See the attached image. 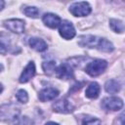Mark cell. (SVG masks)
I'll list each match as a JSON object with an SVG mask.
<instances>
[{"mask_svg":"<svg viewBox=\"0 0 125 125\" xmlns=\"http://www.w3.org/2000/svg\"><path fill=\"white\" fill-rule=\"evenodd\" d=\"M78 45L86 48H95L106 53L114 50V46L110 41L95 35H81L78 39Z\"/></svg>","mask_w":125,"mask_h":125,"instance_id":"1","label":"cell"},{"mask_svg":"<svg viewBox=\"0 0 125 125\" xmlns=\"http://www.w3.org/2000/svg\"><path fill=\"white\" fill-rule=\"evenodd\" d=\"M106 67H107L106 61L101 60V59H97V60H94V61L90 62L86 65L85 71L90 76H98V75L102 74L105 70Z\"/></svg>","mask_w":125,"mask_h":125,"instance_id":"2","label":"cell"},{"mask_svg":"<svg viewBox=\"0 0 125 125\" xmlns=\"http://www.w3.org/2000/svg\"><path fill=\"white\" fill-rule=\"evenodd\" d=\"M92 11L91 6L88 2H75L70 5L69 12L74 17H85L88 16Z\"/></svg>","mask_w":125,"mask_h":125,"instance_id":"3","label":"cell"},{"mask_svg":"<svg viewBox=\"0 0 125 125\" xmlns=\"http://www.w3.org/2000/svg\"><path fill=\"white\" fill-rule=\"evenodd\" d=\"M101 104L105 110L117 111L123 107V101L118 97H107L102 101Z\"/></svg>","mask_w":125,"mask_h":125,"instance_id":"4","label":"cell"},{"mask_svg":"<svg viewBox=\"0 0 125 125\" xmlns=\"http://www.w3.org/2000/svg\"><path fill=\"white\" fill-rule=\"evenodd\" d=\"M59 33L63 39L69 40L75 36L76 31L73 24L69 21H62L59 25Z\"/></svg>","mask_w":125,"mask_h":125,"instance_id":"5","label":"cell"},{"mask_svg":"<svg viewBox=\"0 0 125 125\" xmlns=\"http://www.w3.org/2000/svg\"><path fill=\"white\" fill-rule=\"evenodd\" d=\"M20 113V109L17 105L9 104V105H3L0 108V119L10 120V119H17L18 115Z\"/></svg>","mask_w":125,"mask_h":125,"instance_id":"6","label":"cell"},{"mask_svg":"<svg viewBox=\"0 0 125 125\" xmlns=\"http://www.w3.org/2000/svg\"><path fill=\"white\" fill-rule=\"evenodd\" d=\"M5 27L17 34L22 33L24 31V21L20 19H10L4 21Z\"/></svg>","mask_w":125,"mask_h":125,"instance_id":"7","label":"cell"},{"mask_svg":"<svg viewBox=\"0 0 125 125\" xmlns=\"http://www.w3.org/2000/svg\"><path fill=\"white\" fill-rule=\"evenodd\" d=\"M74 109L73 104L66 99H61L53 104V110L60 113H70Z\"/></svg>","mask_w":125,"mask_h":125,"instance_id":"8","label":"cell"},{"mask_svg":"<svg viewBox=\"0 0 125 125\" xmlns=\"http://www.w3.org/2000/svg\"><path fill=\"white\" fill-rule=\"evenodd\" d=\"M56 76L60 79L68 80L73 77V70L72 67L67 63H62L56 68Z\"/></svg>","mask_w":125,"mask_h":125,"instance_id":"9","label":"cell"},{"mask_svg":"<svg viewBox=\"0 0 125 125\" xmlns=\"http://www.w3.org/2000/svg\"><path fill=\"white\" fill-rule=\"evenodd\" d=\"M42 21L44 22V24L50 28H57L60 23L62 22L61 18L53 13H46L43 15L42 17Z\"/></svg>","mask_w":125,"mask_h":125,"instance_id":"10","label":"cell"},{"mask_svg":"<svg viewBox=\"0 0 125 125\" xmlns=\"http://www.w3.org/2000/svg\"><path fill=\"white\" fill-rule=\"evenodd\" d=\"M58 96H59V91L56 88H53V87L44 88L38 94V98H39V100L41 102L52 101V100L56 99Z\"/></svg>","mask_w":125,"mask_h":125,"instance_id":"11","label":"cell"},{"mask_svg":"<svg viewBox=\"0 0 125 125\" xmlns=\"http://www.w3.org/2000/svg\"><path fill=\"white\" fill-rule=\"evenodd\" d=\"M34 74H35V64L33 62H29L26 64V66L23 68L19 81L21 83H26L34 76Z\"/></svg>","mask_w":125,"mask_h":125,"instance_id":"12","label":"cell"},{"mask_svg":"<svg viewBox=\"0 0 125 125\" xmlns=\"http://www.w3.org/2000/svg\"><path fill=\"white\" fill-rule=\"evenodd\" d=\"M29 46L34 49L35 51L37 52H43L45 50H47L48 46H47V43L41 39V38H37V37H32L29 39Z\"/></svg>","mask_w":125,"mask_h":125,"instance_id":"13","label":"cell"},{"mask_svg":"<svg viewBox=\"0 0 125 125\" xmlns=\"http://www.w3.org/2000/svg\"><path fill=\"white\" fill-rule=\"evenodd\" d=\"M100 90H101L100 85L97 82H92L86 88L85 96L89 99H96V98H98V96L100 94Z\"/></svg>","mask_w":125,"mask_h":125,"instance_id":"14","label":"cell"},{"mask_svg":"<svg viewBox=\"0 0 125 125\" xmlns=\"http://www.w3.org/2000/svg\"><path fill=\"white\" fill-rule=\"evenodd\" d=\"M121 86H120V83L115 80V79H110V80H107L104 84V89L107 93L109 94H115L117 92H119Z\"/></svg>","mask_w":125,"mask_h":125,"instance_id":"15","label":"cell"},{"mask_svg":"<svg viewBox=\"0 0 125 125\" xmlns=\"http://www.w3.org/2000/svg\"><path fill=\"white\" fill-rule=\"evenodd\" d=\"M109 25H110V28L116 33H122L124 31V24L119 20L110 19L109 20Z\"/></svg>","mask_w":125,"mask_h":125,"instance_id":"16","label":"cell"},{"mask_svg":"<svg viewBox=\"0 0 125 125\" xmlns=\"http://www.w3.org/2000/svg\"><path fill=\"white\" fill-rule=\"evenodd\" d=\"M42 68L47 75H52L56 70V62L53 61L44 62L42 63Z\"/></svg>","mask_w":125,"mask_h":125,"instance_id":"17","label":"cell"},{"mask_svg":"<svg viewBox=\"0 0 125 125\" xmlns=\"http://www.w3.org/2000/svg\"><path fill=\"white\" fill-rule=\"evenodd\" d=\"M22 12L25 16H27L29 18H32V19H36L39 16V10L34 6L24 7V9H22Z\"/></svg>","mask_w":125,"mask_h":125,"instance_id":"18","label":"cell"},{"mask_svg":"<svg viewBox=\"0 0 125 125\" xmlns=\"http://www.w3.org/2000/svg\"><path fill=\"white\" fill-rule=\"evenodd\" d=\"M14 125H34L33 120L30 119L28 116H21L16 119Z\"/></svg>","mask_w":125,"mask_h":125,"instance_id":"19","label":"cell"},{"mask_svg":"<svg viewBox=\"0 0 125 125\" xmlns=\"http://www.w3.org/2000/svg\"><path fill=\"white\" fill-rule=\"evenodd\" d=\"M16 98H17V100H18L19 102H21V103H22V104H25V103H27V101H28L27 92H26L25 90H23V89H21V90H19V91L17 92Z\"/></svg>","mask_w":125,"mask_h":125,"instance_id":"20","label":"cell"},{"mask_svg":"<svg viewBox=\"0 0 125 125\" xmlns=\"http://www.w3.org/2000/svg\"><path fill=\"white\" fill-rule=\"evenodd\" d=\"M83 125H102V123L97 118H88L83 122Z\"/></svg>","mask_w":125,"mask_h":125,"instance_id":"21","label":"cell"},{"mask_svg":"<svg viewBox=\"0 0 125 125\" xmlns=\"http://www.w3.org/2000/svg\"><path fill=\"white\" fill-rule=\"evenodd\" d=\"M8 52V44L7 42H4L2 38L0 37V54H6Z\"/></svg>","mask_w":125,"mask_h":125,"instance_id":"22","label":"cell"},{"mask_svg":"<svg viewBox=\"0 0 125 125\" xmlns=\"http://www.w3.org/2000/svg\"><path fill=\"white\" fill-rule=\"evenodd\" d=\"M4 5H5V2H4V1H2V0H0V11L4 8Z\"/></svg>","mask_w":125,"mask_h":125,"instance_id":"23","label":"cell"},{"mask_svg":"<svg viewBox=\"0 0 125 125\" xmlns=\"http://www.w3.org/2000/svg\"><path fill=\"white\" fill-rule=\"evenodd\" d=\"M45 125H59L58 123H55V122H52V121H50V122H47Z\"/></svg>","mask_w":125,"mask_h":125,"instance_id":"24","label":"cell"},{"mask_svg":"<svg viewBox=\"0 0 125 125\" xmlns=\"http://www.w3.org/2000/svg\"><path fill=\"white\" fill-rule=\"evenodd\" d=\"M2 91H3V86H2V84L0 83V93H1Z\"/></svg>","mask_w":125,"mask_h":125,"instance_id":"25","label":"cell"},{"mask_svg":"<svg viewBox=\"0 0 125 125\" xmlns=\"http://www.w3.org/2000/svg\"><path fill=\"white\" fill-rule=\"evenodd\" d=\"M2 69H3V65H2V64H1V63H0V71H1V70H2Z\"/></svg>","mask_w":125,"mask_h":125,"instance_id":"26","label":"cell"}]
</instances>
